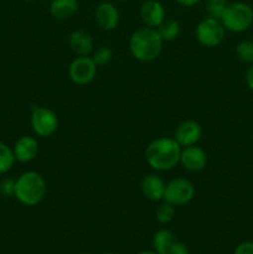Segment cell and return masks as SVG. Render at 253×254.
Masks as SVG:
<instances>
[{"instance_id":"24","label":"cell","mask_w":253,"mask_h":254,"mask_svg":"<svg viewBox=\"0 0 253 254\" xmlns=\"http://www.w3.org/2000/svg\"><path fill=\"white\" fill-rule=\"evenodd\" d=\"M15 181L11 179H5L0 184V192L5 196H14Z\"/></svg>"},{"instance_id":"1","label":"cell","mask_w":253,"mask_h":254,"mask_svg":"<svg viewBox=\"0 0 253 254\" xmlns=\"http://www.w3.org/2000/svg\"><path fill=\"white\" fill-rule=\"evenodd\" d=\"M181 145L174 138H156L145 149V160L155 171L173 170L180 164Z\"/></svg>"},{"instance_id":"30","label":"cell","mask_w":253,"mask_h":254,"mask_svg":"<svg viewBox=\"0 0 253 254\" xmlns=\"http://www.w3.org/2000/svg\"><path fill=\"white\" fill-rule=\"evenodd\" d=\"M25 1H34V0H25Z\"/></svg>"},{"instance_id":"32","label":"cell","mask_w":253,"mask_h":254,"mask_svg":"<svg viewBox=\"0 0 253 254\" xmlns=\"http://www.w3.org/2000/svg\"><path fill=\"white\" fill-rule=\"evenodd\" d=\"M79 254H86V253H79Z\"/></svg>"},{"instance_id":"17","label":"cell","mask_w":253,"mask_h":254,"mask_svg":"<svg viewBox=\"0 0 253 254\" xmlns=\"http://www.w3.org/2000/svg\"><path fill=\"white\" fill-rule=\"evenodd\" d=\"M175 242V235L168 228H161L154 233L151 245H153L154 252L158 254H168Z\"/></svg>"},{"instance_id":"28","label":"cell","mask_w":253,"mask_h":254,"mask_svg":"<svg viewBox=\"0 0 253 254\" xmlns=\"http://www.w3.org/2000/svg\"><path fill=\"white\" fill-rule=\"evenodd\" d=\"M179 5L181 6H185V7H191V6H195L196 4L201 1V0H175Z\"/></svg>"},{"instance_id":"22","label":"cell","mask_w":253,"mask_h":254,"mask_svg":"<svg viewBox=\"0 0 253 254\" xmlns=\"http://www.w3.org/2000/svg\"><path fill=\"white\" fill-rule=\"evenodd\" d=\"M227 0H206L205 9L207 11L208 16L215 17V19H221L223 11L227 7Z\"/></svg>"},{"instance_id":"2","label":"cell","mask_w":253,"mask_h":254,"mask_svg":"<svg viewBox=\"0 0 253 254\" xmlns=\"http://www.w3.org/2000/svg\"><path fill=\"white\" fill-rule=\"evenodd\" d=\"M163 45V39L155 27L143 26L130 35L128 46L136 61L151 62L160 56Z\"/></svg>"},{"instance_id":"12","label":"cell","mask_w":253,"mask_h":254,"mask_svg":"<svg viewBox=\"0 0 253 254\" xmlns=\"http://www.w3.org/2000/svg\"><path fill=\"white\" fill-rule=\"evenodd\" d=\"M139 15L145 26L156 29L165 20L166 11L164 5L159 0H145L141 4Z\"/></svg>"},{"instance_id":"16","label":"cell","mask_w":253,"mask_h":254,"mask_svg":"<svg viewBox=\"0 0 253 254\" xmlns=\"http://www.w3.org/2000/svg\"><path fill=\"white\" fill-rule=\"evenodd\" d=\"M78 0H52L50 2V14L57 20H69L78 12Z\"/></svg>"},{"instance_id":"11","label":"cell","mask_w":253,"mask_h":254,"mask_svg":"<svg viewBox=\"0 0 253 254\" xmlns=\"http://www.w3.org/2000/svg\"><path fill=\"white\" fill-rule=\"evenodd\" d=\"M202 136V128L196 121H184L176 127L174 139L181 145V148L196 145Z\"/></svg>"},{"instance_id":"15","label":"cell","mask_w":253,"mask_h":254,"mask_svg":"<svg viewBox=\"0 0 253 254\" xmlns=\"http://www.w3.org/2000/svg\"><path fill=\"white\" fill-rule=\"evenodd\" d=\"M68 45L78 56H89L94 49L93 37L84 30H73L68 36Z\"/></svg>"},{"instance_id":"4","label":"cell","mask_w":253,"mask_h":254,"mask_svg":"<svg viewBox=\"0 0 253 254\" xmlns=\"http://www.w3.org/2000/svg\"><path fill=\"white\" fill-rule=\"evenodd\" d=\"M220 20L227 31L240 34L252 26L253 7L243 1L228 2Z\"/></svg>"},{"instance_id":"14","label":"cell","mask_w":253,"mask_h":254,"mask_svg":"<svg viewBox=\"0 0 253 254\" xmlns=\"http://www.w3.org/2000/svg\"><path fill=\"white\" fill-rule=\"evenodd\" d=\"M165 181L156 174L145 175L141 180L140 190L144 197L150 201H161L165 192Z\"/></svg>"},{"instance_id":"26","label":"cell","mask_w":253,"mask_h":254,"mask_svg":"<svg viewBox=\"0 0 253 254\" xmlns=\"http://www.w3.org/2000/svg\"><path fill=\"white\" fill-rule=\"evenodd\" d=\"M168 254H189V250L184 243L176 241Z\"/></svg>"},{"instance_id":"21","label":"cell","mask_w":253,"mask_h":254,"mask_svg":"<svg viewBox=\"0 0 253 254\" xmlns=\"http://www.w3.org/2000/svg\"><path fill=\"white\" fill-rule=\"evenodd\" d=\"M175 206L164 201V202L160 203V205L158 206V208H156L155 217L159 222L163 223V225H166V223H170L171 221L175 218Z\"/></svg>"},{"instance_id":"18","label":"cell","mask_w":253,"mask_h":254,"mask_svg":"<svg viewBox=\"0 0 253 254\" xmlns=\"http://www.w3.org/2000/svg\"><path fill=\"white\" fill-rule=\"evenodd\" d=\"M156 30H158L159 35H160L164 42L174 41V40L178 39L181 32L179 21H176L175 19H171V17H165V20L156 27Z\"/></svg>"},{"instance_id":"31","label":"cell","mask_w":253,"mask_h":254,"mask_svg":"<svg viewBox=\"0 0 253 254\" xmlns=\"http://www.w3.org/2000/svg\"><path fill=\"white\" fill-rule=\"evenodd\" d=\"M103 254H116V253H103Z\"/></svg>"},{"instance_id":"25","label":"cell","mask_w":253,"mask_h":254,"mask_svg":"<svg viewBox=\"0 0 253 254\" xmlns=\"http://www.w3.org/2000/svg\"><path fill=\"white\" fill-rule=\"evenodd\" d=\"M233 254H253V241H245L240 243Z\"/></svg>"},{"instance_id":"13","label":"cell","mask_w":253,"mask_h":254,"mask_svg":"<svg viewBox=\"0 0 253 254\" xmlns=\"http://www.w3.org/2000/svg\"><path fill=\"white\" fill-rule=\"evenodd\" d=\"M12 151L17 161L29 163L34 160L39 154V141L35 136L22 135L16 140Z\"/></svg>"},{"instance_id":"9","label":"cell","mask_w":253,"mask_h":254,"mask_svg":"<svg viewBox=\"0 0 253 254\" xmlns=\"http://www.w3.org/2000/svg\"><path fill=\"white\" fill-rule=\"evenodd\" d=\"M180 164L185 170L191 173L202 171L207 165V154L201 146L190 145L181 149Z\"/></svg>"},{"instance_id":"23","label":"cell","mask_w":253,"mask_h":254,"mask_svg":"<svg viewBox=\"0 0 253 254\" xmlns=\"http://www.w3.org/2000/svg\"><path fill=\"white\" fill-rule=\"evenodd\" d=\"M93 61L96 62L97 66H107V64H111V61L113 60V51L112 49L107 46H101L99 49H97L93 52V56H92Z\"/></svg>"},{"instance_id":"27","label":"cell","mask_w":253,"mask_h":254,"mask_svg":"<svg viewBox=\"0 0 253 254\" xmlns=\"http://www.w3.org/2000/svg\"><path fill=\"white\" fill-rule=\"evenodd\" d=\"M245 79H246V84H247L248 88L253 92V64H250V67H248L247 71H246Z\"/></svg>"},{"instance_id":"20","label":"cell","mask_w":253,"mask_h":254,"mask_svg":"<svg viewBox=\"0 0 253 254\" xmlns=\"http://www.w3.org/2000/svg\"><path fill=\"white\" fill-rule=\"evenodd\" d=\"M236 56L241 62L247 64H253V41L251 40H243L238 42L236 46Z\"/></svg>"},{"instance_id":"8","label":"cell","mask_w":253,"mask_h":254,"mask_svg":"<svg viewBox=\"0 0 253 254\" xmlns=\"http://www.w3.org/2000/svg\"><path fill=\"white\" fill-rule=\"evenodd\" d=\"M98 66L89 56H78L68 66V77L77 86L91 83L97 76Z\"/></svg>"},{"instance_id":"10","label":"cell","mask_w":253,"mask_h":254,"mask_svg":"<svg viewBox=\"0 0 253 254\" xmlns=\"http://www.w3.org/2000/svg\"><path fill=\"white\" fill-rule=\"evenodd\" d=\"M97 25L104 31H113L121 21V12L118 7L111 1H102L94 11Z\"/></svg>"},{"instance_id":"6","label":"cell","mask_w":253,"mask_h":254,"mask_svg":"<svg viewBox=\"0 0 253 254\" xmlns=\"http://www.w3.org/2000/svg\"><path fill=\"white\" fill-rule=\"evenodd\" d=\"M31 127L34 133L41 138L54 135L59 129V117L51 108L45 106L31 107Z\"/></svg>"},{"instance_id":"29","label":"cell","mask_w":253,"mask_h":254,"mask_svg":"<svg viewBox=\"0 0 253 254\" xmlns=\"http://www.w3.org/2000/svg\"><path fill=\"white\" fill-rule=\"evenodd\" d=\"M138 254H158V253L154 252V251H143V252H140Z\"/></svg>"},{"instance_id":"5","label":"cell","mask_w":253,"mask_h":254,"mask_svg":"<svg viewBox=\"0 0 253 254\" xmlns=\"http://www.w3.org/2000/svg\"><path fill=\"white\" fill-rule=\"evenodd\" d=\"M195 35L198 44L207 49H213L222 44L225 40L226 29L220 19L207 16L198 22Z\"/></svg>"},{"instance_id":"19","label":"cell","mask_w":253,"mask_h":254,"mask_svg":"<svg viewBox=\"0 0 253 254\" xmlns=\"http://www.w3.org/2000/svg\"><path fill=\"white\" fill-rule=\"evenodd\" d=\"M16 161L14 151L7 144L0 141V174H5L12 168Z\"/></svg>"},{"instance_id":"3","label":"cell","mask_w":253,"mask_h":254,"mask_svg":"<svg viewBox=\"0 0 253 254\" xmlns=\"http://www.w3.org/2000/svg\"><path fill=\"white\" fill-rule=\"evenodd\" d=\"M47 184L44 176L37 171H26L15 180L14 196L25 206H36L45 198Z\"/></svg>"},{"instance_id":"7","label":"cell","mask_w":253,"mask_h":254,"mask_svg":"<svg viewBox=\"0 0 253 254\" xmlns=\"http://www.w3.org/2000/svg\"><path fill=\"white\" fill-rule=\"evenodd\" d=\"M195 186L189 179L175 178L166 183L163 201L171 203L175 207L185 206L195 197Z\"/></svg>"}]
</instances>
